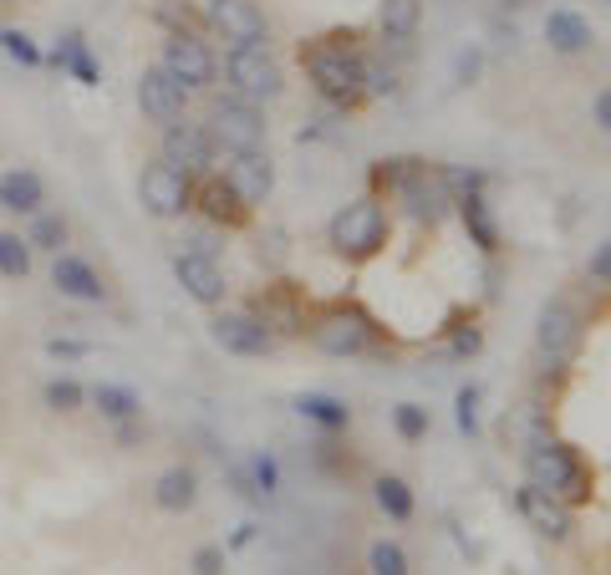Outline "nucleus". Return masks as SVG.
I'll return each mask as SVG.
<instances>
[{
    "label": "nucleus",
    "instance_id": "obj_1",
    "mask_svg": "<svg viewBox=\"0 0 611 575\" xmlns=\"http://www.w3.org/2000/svg\"><path fill=\"white\" fill-rule=\"evenodd\" d=\"M525 479L530 484H540L545 494H555V500L566 504H586L591 494H597V479H591V463L581 458V448L566 438H536L530 448H525Z\"/></svg>",
    "mask_w": 611,
    "mask_h": 575
},
{
    "label": "nucleus",
    "instance_id": "obj_3",
    "mask_svg": "<svg viewBox=\"0 0 611 575\" xmlns=\"http://www.w3.org/2000/svg\"><path fill=\"white\" fill-rule=\"evenodd\" d=\"M327 239H331V250L342 255V260H352V266L383 255V245H388V209H383V199L367 193V199H352L346 209H337L327 224Z\"/></svg>",
    "mask_w": 611,
    "mask_h": 575
},
{
    "label": "nucleus",
    "instance_id": "obj_19",
    "mask_svg": "<svg viewBox=\"0 0 611 575\" xmlns=\"http://www.w3.org/2000/svg\"><path fill=\"white\" fill-rule=\"evenodd\" d=\"M42 204H46V184L36 168H5L0 174V209L5 214L31 220V214H42Z\"/></svg>",
    "mask_w": 611,
    "mask_h": 575
},
{
    "label": "nucleus",
    "instance_id": "obj_43",
    "mask_svg": "<svg viewBox=\"0 0 611 575\" xmlns=\"http://www.w3.org/2000/svg\"><path fill=\"white\" fill-rule=\"evenodd\" d=\"M250 540H255V525H250V519H245V525H239V530H235V540H230V545H250Z\"/></svg>",
    "mask_w": 611,
    "mask_h": 575
},
{
    "label": "nucleus",
    "instance_id": "obj_22",
    "mask_svg": "<svg viewBox=\"0 0 611 575\" xmlns=\"http://www.w3.org/2000/svg\"><path fill=\"white\" fill-rule=\"evenodd\" d=\"M454 204H459V220H463V230H469V239H474L479 250L484 255L500 250V224H494V214H490V199H484V193H463V199H454Z\"/></svg>",
    "mask_w": 611,
    "mask_h": 575
},
{
    "label": "nucleus",
    "instance_id": "obj_37",
    "mask_svg": "<svg viewBox=\"0 0 611 575\" xmlns=\"http://www.w3.org/2000/svg\"><path fill=\"white\" fill-rule=\"evenodd\" d=\"M92 341H77V337H51L46 341V356H57V362H77V356H87Z\"/></svg>",
    "mask_w": 611,
    "mask_h": 575
},
{
    "label": "nucleus",
    "instance_id": "obj_24",
    "mask_svg": "<svg viewBox=\"0 0 611 575\" xmlns=\"http://www.w3.org/2000/svg\"><path fill=\"white\" fill-rule=\"evenodd\" d=\"M296 413L306 418V423H316V429H327V433H342L346 423H352V408H346L342 398H331V392H301Z\"/></svg>",
    "mask_w": 611,
    "mask_h": 575
},
{
    "label": "nucleus",
    "instance_id": "obj_8",
    "mask_svg": "<svg viewBox=\"0 0 611 575\" xmlns=\"http://www.w3.org/2000/svg\"><path fill=\"white\" fill-rule=\"evenodd\" d=\"M158 67H164L174 82H184L189 92L214 87V72H220V61H214L209 42H204V36H195V31H174V36L164 42V57H158Z\"/></svg>",
    "mask_w": 611,
    "mask_h": 575
},
{
    "label": "nucleus",
    "instance_id": "obj_17",
    "mask_svg": "<svg viewBox=\"0 0 611 575\" xmlns=\"http://www.w3.org/2000/svg\"><path fill=\"white\" fill-rule=\"evenodd\" d=\"M51 285H57L67 301H82V306H103L107 301V285H103V275H97V266L82 260V255H72V250H61L57 260H51Z\"/></svg>",
    "mask_w": 611,
    "mask_h": 575
},
{
    "label": "nucleus",
    "instance_id": "obj_32",
    "mask_svg": "<svg viewBox=\"0 0 611 575\" xmlns=\"http://www.w3.org/2000/svg\"><path fill=\"white\" fill-rule=\"evenodd\" d=\"M367 571L373 575H413V565H408V550L398 545V540H377V545L367 550Z\"/></svg>",
    "mask_w": 611,
    "mask_h": 575
},
{
    "label": "nucleus",
    "instance_id": "obj_34",
    "mask_svg": "<svg viewBox=\"0 0 611 575\" xmlns=\"http://www.w3.org/2000/svg\"><path fill=\"white\" fill-rule=\"evenodd\" d=\"M392 429L403 433L408 443H418L423 433H428V408H418V402H398V408H392Z\"/></svg>",
    "mask_w": 611,
    "mask_h": 575
},
{
    "label": "nucleus",
    "instance_id": "obj_39",
    "mask_svg": "<svg viewBox=\"0 0 611 575\" xmlns=\"http://www.w3.org/2000/svg\"><path fill=\"white\" fill-rule=\"evenodd\" d=\"M189 565H195V575H224V545H199Z\"/></svg>",
    "mask_w": 611,
    "mask_h": 575
},
{
    "label": "nucleus",
    "instance_id": "obj_38",
    "mask_svg": "<svg viewBox=\"0 0 611 575\" xmlns=\"http://www.w3.org/2000/svg\"><path fill=\"white\" fill-rule=\"evenodd\" d=\"M459 429L474 438L479 433V387H463L459 392Z\"/></svg>",
    "mask_w": 611,
    "mask_h": 575
},
{
    "label": "nucleus",
    "instance_id": "obj_18",
    "mask_svg": "<svg viewBox=\"0 0 611 575\" xmlns=\"http://www.w3.org/2000/svg\"><path fill=\"white\" fill-rule=\"evenodd\" d=\"M195 209L204 214L209 224H214V230H239V224L250 220V204H245V199H239L224 178H204V184H199V189H195Z\"/></svg>",
    "mask_w": 611,
    "mask_h": 575
},
{
    "label": "nucleus",
    "instance_id": "obj_42",
    "mask_svg": "<svg viewBox=\"0 0 611 575\" xmlns=\"http://www.w3.org/2000/svg\"><path fill=\"white\" fill-rule=\"evenodd\" d=\"M591 281H611V239L591 255Z\"/></svg>",
    "mask_w": 611,
    "mask_h": 575
},
{
    "label": "nucleus",
    "instance_id": "obj_30",
    "mask_svg": "<svg viewBox=\"0 0 611 575\" xmlns=\"http://www.w3.org/2000/svg\"><path fill=\"white\" fill-rule=\"evenodd\" d=\"M31 245H26V235H15V230H0V275L5 281H26L31 275Z\"/></svg>",
    "mask_w": 611,
    "mask_h": 575
},
{
    "label": "nucleus",
    "instance_id": "obj_4",
    "mask_svg": "<svg viewBox=\"0 0 611 575\" xmlns=\"http://www.w3.org/2000/svg\"><path fill=\"white\" fill-rule=\"evenodd\" d=\"M209 138H214V148H224V153H255V148L266 143V113H260V103H250V97H214V107H209Z\"/></svg>",
    "mask_w": 611,
    "mask_h": 575
},
{
    "label": "nucleus",
    "instance_id": "obj_14",
    "mask_svg": "<svg viewBox=\"0 0 611 575\" xmlns=\"http://www.w3.org/2000/svg\"><path fill=\"white\" fill-rule=\"evenodd\" d=\"M209 26L230 46H266V11L255 0H209Z\"/></svg>",
    "mask_w": 611,
    "mask_h": 575
},
{
    "label": "nucleus",
    "instance_id": "obj_21",
    "mask_svg": "<svg viewBox=\"0 0 611 575\" xmlns=\"http://www.w3.org/2000/svg\"><path fill=\"white\" fill-rule=\"evenodd\" d=\"M545 42H551L561 57H576V51H586V46L597 42V31H591V21L576 11H551L545 15Z\"/></svg>",
    "mask_w": 611,
    "mask_h": 575
},
{
    "label": "nucleus",
    "instance_id": "obj_26",
    "mask_svg": "<svg viewBox=\"0 0 611 575\" xmlns=\"http://www.w3.org/2000/svg\"><path fill=\"white\" fill-rule=\"evenodd\" d=\"M373 500H377V509H383L392 525H408V519H413V509H418L413 489H408V479H398V473H383V479H377Z\"/></svg>",
    "mask_w": 611,
    "mask_h": 575
},
{
    "label": "nucleus",
    "instance_id": "obj_10",
    "mask_svg": "<svg viewBox=\"0 0 611 575\" xmlns=\"http://www.w3.org/2000/svg\"><path fill=\"white\" fill-rule=\"evenodd\" d=\"M209 337L214 347H224L230 356H270L275 352V326L255 310H220L209 321Z\"/></svg>",
    "mask_w": 611,
    "mask_h": 575
},
{
    "label": "nucleus",
    "instance_id": "obj_33",
    "mask_svg": "<svg viewBox=\"0 0 611 575\" xmlns=\"http://www.w3.org/2000/svg\"><path fill=\"white\" fill-rule=\"evenodd\" d=\"M0 51H5L11 61H21V67H42V61H46V57H42V46L31 42L26 31H15V26L0 31Z\"/></svg>",
    "mask_w": 611,
    "mask_h": 575
},
{
    "label": "nucleus",
    "instance_id": "obj_31",
    "mask_svg": "<svg viewBox=\"0 0 611 575\" xmlns=\"http://www.w3.org/2000/svg\"><path fill=\"white\" fill-rule=\"evenodd\" d=\"M42 402L51 413H77V408L87 402V387L77 383V377H51V383L42 387Z\"/></svg>",
    "mask_w": 611,
    "mask_h": 575
},
{
    "label": "nucleus",
    "instance_id": "obj_7",
    "mask_svg": "<svg viewBox=\"0 0 611 575\" xmlns=\"http://www.w3.org/2000/svg\"><path fill=\"white\" fill-rule=\"evenodd\" d=\"M316 352L327 356H367L373 352V321L357 306H331L312 321Z\"/></svg>",
    "mask_w": 611,
    "mask_h": 575
},
{
    "label": "nucleus",
    "instance_id": "obj_40",
    "mask_svg": "<svg viewBox=\"0 0 611 575\" xmlns=\"http://www.w3.org/2000/svg\"><path fill=\"white\" fill-rule=\"evenodd\" d=\"M184 250H195V255H214V250H220V239H214V230H195V235L184 239Z\"/></svg>",
    "mask_w": 611,
    "mask_h": 575
},
{
    "label": "nucleus",
    "instance_id": "obj_35",
    "mask_svg": "<svg viewBox=\"0 0 611 575\" xmlns=\"http://www.w3.org/2000/svg\"><path fill=\"white\" fill-rule=\"evenodd\" d=\"M362 82H367V97H392L398 92V72L383 67V61H367V57H362Z\"/></svg>",
    "mask_w": 611,
    "mask_h": 575
},
{
    "label": "nucleus",
    "instance_id": "obj_13",
    "mask_svg": "<svg viewBox=\"0 0 611 575\" xmlns=\"http://www.w3.org/2000/svg\"><path fill=\"white\" fill-rule=\"evenodd\" d=\"M174 281L184 285V295L189 301H199V306H224V270H220V260L214 255H195V250H179L174 255Z\"/></svg>",
    "mask_w": 611,
    "mask_h": 575
},
{
    "label": "nucleus",
    "instance_id": "obj_16",
    "mask_svg": "<svg viewBox=\"0 0 611 575\" xmlns=\"http://www.w3.org/2000/svg\"><path fill=\"white\" fill-rule=\"evenodd\" d=\"M224 184L245 199V204H266L270 189H275V163L255 148V153H230V163H224Z\"/></svg>",
    "mask_w": 611,
    "mask_h": 575
},
{
    "label": "nucleus",
    "instance_id": "obj_2",
    "mask_svg": "<svg viewBox=\"0 0 611 575\" xmlns=\"http://www.w3.org/2000/svg\"><path fill=\"white\" fill-rule=\"evenodd\" d=\"M301 61H306V82L316 87V97L331 107H342V113H352V107L367 103V82H362V57L352 51V46H337V42H316L301 51Z\"/></svg>",
    "mask_w": 611,
    "mask_h": 575
},
{
    "label": "nucleus",
    "instance_id": "obj_6",
    "mask_svg": "<svg viewBox=\"0 0 611 575\" xmlns=\"http://www.w3.org/2000/svg\"><path fill=\"white\" fill-rule=\"evenodd\" d=\"M224 77H230V92L235 97H250V103H270V97H281V67L270 57L266 46H235L230 57H224Z\"/></svg>",
    "mask_w": 611,
    "mask_h": 575
},
{
    "label": "nucleus",
    "instance_id": "obj_27",
    "mask_svg": "<svg viewBox=\"0 0 611 575\" xmlns=\"http://www.w3.org/2000/svg\"><path fill=\"white\" fill-rule=\"evenodd\" d=\"M418 21H423V0H383L377 5V26H383L388 42H408L418 31Z\"/></svg>",
    "mask_w": 611,
    "mask_h": 575
},
{
    "label": "nucleus",
    "instance_id": "obj_15",
    "mask_svg": "<svg viewBox=\"0 0 611 575\" xmlns=\"http://www.w3.org/2000/svg\"><path fill=\"white\" fill-rule=\"evenodd\" d=\"M138 107H143V118L149 122H179L184 107H189V87L174 82L164 67H149V72L138 77Z\"/></svg>",
    "mask_w": 611,
    "mask_h": 575
},
{
    "label": "nucleus",
    "instance_id": "obj_23",
    "mask_svg": "<svg viewBox=\"0 0 611 575\" xmlns=\"http://www.w3.org/2000/svg\"><path fill=\"white\" fill-rule=\"evenodd\" d=\"M87 402L107 423H128V418H143V398H138L133 387H118V383H97L87 392Z\"/></svg>",
    "mask_w": 611,
    "mask_h": 575
},
{
    "label": "nucleus",
    "instance_id": "obj_28",
    "mask_svg": "<svg viewBox=\"0 0 611 575\" xmlns=\"http://www.w3.org/2000/svg\"><path fill=\"white\" fill-rule=\"evenodd\" d=\"M67 235H72V230H67V220H61V214H31V230H26V245L31 250H46V255H61L67 250Z\"/></svg>",
    "mask_w": 611,
    "mask_h": 575
},
{
    "label": "nucleus",
    "instance_id": "obj_9",
    "mask_svg": "<svg viewBox=\"0 0 611 575\" xmlns=\"http://www.w3.org/2000/svg\"><path fill=\"white\" fill-rule=\"evenodd\" d=\"M581 341H586V326L566 301H551V306L540 310L536 347H540V356H545V367H571V362L581 356Z\"/></svg>",
    "mask_w": 611,
    "mask_h": 575
},
{
    "label": "nucleus",
    "instance_id": "obj_5",
    "mask_svg": "<svg viewBox=\"0 0 611 575\" xmlns=\"http://www.w3.org/2000/svg\"><path fill=\"white\" fill-rule=\"evenodd\" d=\"M138 199H143V209L153 220H184L195 209V174H184V168L158 159L138 174Z\"/></svg>",
    "mask_w": 611,
    "mask_h": 575
},
{
    "label": "nucleus",
    "instance_id": "obj_41",
    "mask_svg": "<svg viewBox=\"0 0 611 575\" xmlns=\"http://www.w3.org/2000/svg\"><path fill=\"white\" fill-rule=\"evenodd\" d=\"M591 118H597L601 133H611V87L597 92V103H591Z\"/></svg>",
    "mask_w": 611,
    "mask_h": 575
},
{
    "label": "nucleus",
    "instance_id": "obj_20",
    "mask_svg": "<svg viewBox=\"0 0 611 575\" xmlns=\"http://www.w3.org/2000/svg\"><path fill=\"white\" fill-rule=\"evenodd\" d=\"M153 504L164 509V515H184V509H195L199 504V473L189 463H174L153 479Z\"/></svg>",
    "mask_w": 611,
    "mask_h": 575
},
{
    "label": "nucleus",
    "instance_id": "obj_36",
    "mask_svg": "<svg viewBox=\"0 0 611 575\" xmlns=\"http://www.w3.org/2000/svg\"><path fill=\"white\" fill-rule=\"evenodd\" d=\"M479 347H484V331H479V326H459V331L448 337V352L454 356H479Z\"/></svg>",
    "mask_w": 611,
    "mask_h": 575
},
{
    "label": "nucleus",
    "instance_id": "obj_29",
    "mask_svg": "<svg viewBox=\"0 0 611 575\" xmlns=\"http://www.w3.org/2000/svg\"><path fill=\"white\" fill-rule=\"evenodd\" d=\"M245 479H250L255 504L275 500V494H281V463H275V454H250V463H245Z\"/></svg>",
    "mask_w": 611,
    "mask_h": 575
},
{
    "label": "nucleus",
    "instance_id": "obj_12",
    "mask_svg": "<svg viewBox=\"0 0 611 575\" xmlns=\"http://www.w3.org/2000/svg\"><path fill=\"white\" fill-rule=\"evenodd\" d=\"M164 163L184 168V174H209V163H214V138H209L204 122H168L164 128Z\"/></svg>",
    "mask_w": 611,
    "mask_h": 575
},
{
    "label": "nucleus",
    "instance_id": "obj_25",
    "mask_svg": "<svg viewBox=\"0 0 611 575\" xmlns=\"http://www.w3.org/2000/svg\"><path fill=\"white\" fill-rule=\"evenodd\" d=\"M61 67V72H72L82 87H97L103 82V72H97V61H92V51H87V42H82V31H67L61 36V46H57V57H51Z\"/></svg>",
    "mask_w": 611,
    "mask_h": 575
},
{
    "label": "nucleus",
    "instance_id": "obj_11",
    "mask_svg": "<svg viewBox=\"0 0 611 575\" xmlns=\"http://www.w3.org/2000/svg\"><path fill=\"white\" fill-rule=\"evenodd\" d=\"M515 509H520L525 525H530L540 540H551V545H566L571 535H576V515H571V504L555 500V494H545V489L530 484V479H525V489H515Z\"/></svg>",
    "mask_w": 611,
    "mask_h": 575
}]
</instances>
